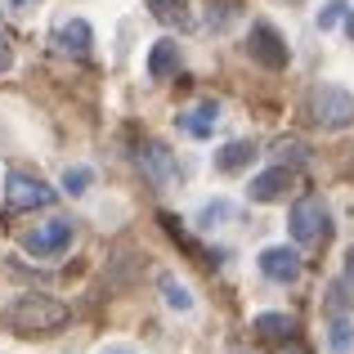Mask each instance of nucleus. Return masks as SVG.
Here are the masks:
<instances>
[{"label": "nucleus", "instance_id": "obj_4", "mask_svg": "<svg viewBox=\"0 0 354 354\" xmlns=\"http://www.w3.org/2000/svg\"><path fill=\"white\" fill-rule=\"evenodd\" d=\"M50 202H54V189L45 180H36V175L18 171V175L5 180V207L14 211V216H23V211H41V207H50Z\"/></svg>", "mask_w": 354, "mask_h": 354}, {"label": "nucleus", "instance_id": "obj_24", "mask_svg": "<svg viewBox=\"0 0 354 354\" xmlns=\"http://www.w3.org/2000/svg\"><path fill=\"white\" fill-rule=\"evenodd\" d=\"M346 32H350V41H354V9L346 14Z\"/></svg>", "mask_w": 354, "mask_h": 354}, {"label": "nucleus", "instance_id": "obj_11", "mask_svg": "<svg viewBox=\"0 0 354 354\" xmlns=\"http://www.w3.org/2000/svg\"><path fill=\"white\" fill-rule=\"evenodd\" d=\"M220 126V104H198L189 113H180V130L193 139H211V130Z\"/></svg>", "mask_w": 354, "mask_h": 354}, {"label": "nucleus", "instance_id": "obj_21", "mask_svg": "<svg viewBox=\"0 0 354 354\" xmlns=\"http://www.w3.org/2000/svg\"><path fill=\"white\" fill-rule=\"evenodd\" d=\"M346 14H350V0H328V5H323V14H319V32L346 23Z\"/></svg>", "mask_w": 354, "mask_h": 354}, {"label": "nucleus", "instance_id": "obj_14", "mask_svg": "<svg viewBox=\"0 0 354 354\" xmlns=\"http://www.w3.org/2000/svg\"><path fill=\"white\" fill-rule=\"evenodd\" d=\"M256 337H265V341H292L296 337V319H292V314L269 310V314H260V319H256Z\"/></svg>", "mask_w": 354, "mask_h": 354}, {"label": "nucleus", "instance_id": "obj_25", "mask_svg": "<svg viewBox=\"0 0 354 354\" xmlns=\"http://www.w3.org/2000/svg\"><path fill=\"white\" fill-rule=\"evenodd\" d=\"M104 354H135V350H126V346H113V350H104Z\"/></svg>", "mask_w": 354, "mask_h": 354}, {"label": "nucleus", "instance_id": "obj_2", "mask_svg": "<svg viewBox=\"0 0 354 354\" xmlns=\"http://www.w3.org/2000/svg\"><path fill=\"white\" fill-rule=\"evenodd\" d=\"M287 229H292V242L296 247H310V251H323L332 242V211L323 198H301L287 216Z\"/></svg>", "mask_w": 354, "mask_h": 354}, {"label": "nucleus", "instance_id": "obj_3", "mask_svg": "<svg viewBox=\"0 0 354 354\" xmlns=\"http://www.w3.org/2000/svg\"><path fill=\"white\" fill-rule=\"evenodd\" d=\"M310 117L323 130H341L354 121V95L341 86H314L310 90Z\"/></svg>", "mask_w": 354, "mask_h": 354}, {"label": "nucleus", "instance_id": "obj_7", "mask_svg": "<svg viewBox=\"0 0 354 354\" xmlns=\"http://www.w3.org/2000/svg\"><path fill=\"white\" fill-rule=\"evenodd\" d=\"M256 265L269 283H296V278H301V256H296L292 247H265L256 256Z\"/></svg>", "mask_w": 354, "mask_h": 354}, {"label": "nucleus", "instance_id": "obj_17", "mask_svg": "<svg viewBox=\"0 0 354 354\" xmlns=\"http://www.w3.org/2000/svg\"><path fill=\"white\" fill-rule=\"evenodd\" d=\"M139 157H144V171L153 175L157 184H166V180H171V153H166L162 144H148V148H144Z\"/></svg>", "mask_w": 354, "mask_h": 354}, {"label": "nucleus", "instance_id": "obj_12", "mask_svg": "<svg viewBox=\"0 0 354 354\" xmlns=\"http://www.w3.org/2000/svg\"><path fill=\"white\" fill-rule=\"evenodd\" d=\"M148 9H153V18H157V23H166V27H180V32H189V27H193L189 0H148Z\"/></svg>", "mask_w": 354, "mask_h": 354}, {"label": "nucleus", "instance_id": "obj_18", "mask_svg": "<svg viewBox=\"0 0 354 354\" xmlns=\"http://www.w3.org/2000/svg\"><path fill=\"white\" fill-rule=\"evenodd\" d=\"M229 216H234V202H229V198H211L207 207L198 211V229H220Z\"/></svg>", "mask_w": 354, "mask_h": 354}, {"label": "nucleus", "instance_id": "obj_26", "mask_svg": "<svg viewBox=\"0 0 354 354\" xmlns=\"http://www.w3.org/2000/svg\"><path fill=\"white\" fill-rule=\"evenodd\" d=\"M278 354H305L301 346H287V350H278Z\"/></svg>", "mask_w": 354, "mask_h": 354}, {"label": "nucleus", "instance_id": "obj_5", "mask_svg": "<svg viewBox=\"0 0 354 354\" xmlns=\"http://www.w3.org/2000/svg\"><path fill=\"white\" fill-rule=\"evenodd\" d=\"M72 238H77L72 220H45L41 229H32V234L23 238V247H27V256H36V260H54L72 247Z\"/></svg>", "mask_w": 354, "mask_h": 354}, {"label": "nucleus", "instance_id": "obj_1", "mask_svg": "<svg viewBox=\"0 0 354 354\" xmlns=\"http://www.w3.org/2000/svg\"><path fill=\"white\" fill-rule=\"evenodd\" d=\"M5 323L14 332H23V337H32V332L36 337H50V332L68 328V305L54 301V296L27 292V296H18V301L5 310Z\"/></svg>", "mask_w": 354, "mask_h": 354}, {"label": "nucleus", "instance_id": "obj_6", "mask_svg": "<svg viewBox=\"0 0 354 354\" xmlns=\"http://www.w3.org/2000/svg\"><path fill=\"white\" fill-rule=\"evenodd\" d=\"M247 54L260 63V68H269V72L287 68V59H292V50H287L283 32H278V27H269V23H256V27H251V36H247Z\"/></svg>", "mask_w": 354, "mask_h": 354}, {"label": "nucleus", "instance_id": "obj_8", "mask_svg": "<svg viewBox=\"0 0 354 354\" xmlns=\"http://www.w3.org/2000/svg\"><path fill=\"white\" fill-rule=\"evenodd\" d=\"M292 180H296V166H269V171H260L256 180L247 184V193H251V202H278L287 189H292Z\"/></svg>", "mask_w": 354, "mask_h": 354}, {"label": "nucleus", "instance_id": "obj_15", "mask_svg": "<svg viewBox=\"0 0 354 354\" xmlns=\"http://www.w3.org/2000/svg\"><path fill=\"white\" fill-rule=\"evenodd\" d=\"M328 350L332 354H354V319L332 314V323H328Z\"/></svg>", "mask_w": 354, "mask_h": 354}, {"label": "nucleus", "instance_id": "obj_20", "mask_svg": "<svg viewBox=\"0 0 354 354\" xmlns=\"http://www.w3.org/2000/svg\"><path fill=\"white\" fill-rule=\"evenodd\" d=\"M305 157H310L305 139H278V162H283V166H301Z\"/></svg>", "mask_w": 354, "mask_h": 354}, {"label": "nucleus", "instance_id": "obj_27", "mask_svg": "<svg viewBox=\"0 0 354 354\" xmlns=\"http://www.w3.org/2000/svg\"><path fill=\"white\" fill-rule=\"evenodd\" d=\"M9 5H32V0H9Z\"/></svg>", "mask_w": 354, "mask_h": 354}, {"label": "nucleus", "instance_id": "obj_22", "mask_svg": "<svg viewBox=\"0 0 354 354\" xmlns=\"http://www.w3.org/2000/svg\"><path fill=\"white\" fill-rule=\"evenodd\" d=\"M9 68H14V45H9V36L0 32V77H5Z\"/></svg>", "mask_w": 354, "mask_h": 354}, {"label": "nucleus", "instance_id": "obj_19", "mask_svg": "<svg viewBox=\"0 0 354 354\" xmlns=\"http://www.w3.org/2000/svg\"><path fill=\"white\" fill-rule=\"evenodd\" d=\"M90 184H95V171H90V166H72V171H63V193H68V198H81Z\"/></svg>", "mask_w": 354, "mask_h": 354}, {"label": "nucleus", "instance_id": "obj_10", "mask_svg": "<svg viewBox=\"0 0 354 354\" xmlns=\"http://www.w3.org/2000/svg\"><path fill=\"white\" fill-rule=\"evenodd\" d=\"M90 41H95V27H90L86 18H68V23H59V32H54V50H63V54H86Z\"/></svg>", "mask_w": 354, "mask_h": 354}, {"label": "nucleus", "instance_id": "obj_9", "mask_svg": "<svg viewBox=\"0 0 354 354\" xmlns=\"http://www.w3.org/2000/svg\"><path fill=\"white\" fill-rule=\"evenodd\" d=\"M256 153L260 148L251 144V139H229L225 148H216V171L220 175H238V171H247V166L256 162Z\"/></svg>", "mask_w": 354, "mask_h": 354}, {"label": "nucleus", "instance_id": "obj_13", "mask_svg": "<svg viewBox=\"0 0 354 354\" xmlns=\"http://www.w3.org/2000/svg\"><path fill=\"white\" fill-rule=\"evenodd\" d=\"M175 68H180V45H175V41H157L153 54H148V77H153V81H166Z\"/></svg>", "mask_w": 354, "mask_h": 354}, {"label": "nucleus", "instance_id": "obj_16", "mask_svg": "<svg viewBox=\"0 0 354 354\" xmlns=\"http://www.w3.org/2000/svg\"><path fill=\"white\" fill-rule=\"evenodd\" d=\"M157 287H162V301H166V305H171V310H175V314H189V310H193V292H189V287H184V283H180V278H171V274H162V278H157Z\"/></svg>", "mask_w": 354, "mask_h": 354}, {"label": "nucleus", "instance_id": "obj_23", "mask_svg": "<svg viewBox=\"0 0 354 354\" xmlns=\"http://www.w3.org/2000/svg\"><path fill=\"white\" fill-rule=\"evenodd\" d=\"M346 278L354 283V247H350V256H346Z\"/></svg>", "mask_w": 354, "mask_h": 354}]
</instances>
